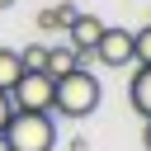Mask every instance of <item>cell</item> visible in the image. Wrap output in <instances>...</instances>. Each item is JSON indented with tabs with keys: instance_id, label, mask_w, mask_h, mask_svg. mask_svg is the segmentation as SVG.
<instances>
[{
	"instance_id": "2",
	"label": "cell",
	"mask_w": 151,
	"mask_h": 151,
	"mask_svg": "<svg viewBox=\"0 0 151 151\" xmlns=\"http://www.w3.org/2000/svg\"><path fill=\"white\" fill-rule=\"evenodd\" d=\"M0 142H5V151H52L57 146V118L33 113V109H14Z\"/></svg>"
},
{
	"instance_id": "3",
	"label": "cell",
	"mask_w": 151,
	"mask_h": 151,
	"mask_svg": "<svg viewBox=\"0 0 151 151\" xmlns=\"http://www.w3.org/2000/svg\"><path fill=\"white\" fill-rule=\"evenodd\" d=\"M52 90H57V76H47V71H24V76L9 85V99H14V109L52 113Z\"/></svg>"
},
{
	"instance_id": "9",
	"label": "cell",
	"mask_w": 151,
	"mask_h": 151,
	"mask_svg": "<svg viewBox=\"0 0 151 151\" xmlns=\"http://www.w3.org/2000/svg\"><path fill=\"white\" fill-rule=\"evenodd\" d=\"M71 66H76V47H71V42H66V47H47V66H42L47 76H66Z\"/></svg>"
},
{
	"instance_id": "12",
	"label": "cell",
	"mask_w": 151,
	"mask_h": 151,
	"mask_svg": "<svg viewBox=\"0 0 151 151\" xmlns=\"http://www.w3.org/2000/svg\"><path fill=\"white\" fill-rule=\"evenodd\" d=\"M9 113H14V99H9V90H0V132H5V123H9Z\"/></svg>"
},
{
	"instance_id": "10",
	"label": "cell",
	"mask_w": 151,
	"mask_h": 151,
	"mask_svg": "<svg viewBox=\"0 0 151 151\" xmlns=\"http://www.w3.org/2000/svg\"><path fill=\"white\" fill-rule=\"evenodd\" d=\"M132 61L137 66H151V24L132 33Z\"/></svg>"
},
{
	"instance_id": "11",
	"label": "cell",
	"mask_w": 151,
	"mask_h": 151,
	"mask_svg": "<svg viewBox=\"0 0 151 151\" xmlns=\"http://www.w3.org/2000/svg\"><path fill=\"white\" fill-rule=\"evenodd\" d=\"M19 61H24V71H42V66H47V42L24 47V52H19Z\"/></svg>"
},
{
	"instance_id": "14",
	"label": "cell",
	"mask_w": 151,
	"mask_h": 151,
	"mask_svg": "<svg viewBox=\"0 0 151 151\" xmlns=\"http://www.w3.org/2000/svg\"><path fill=\"white\" fill-rule=\"evenodd\" d=\"M9 5H14V0H0V14H5V9H9Z\"/></svg>"
},
{
	"instance_id": "5",
	"label": "cell",
	"mask_w": 151,
	"mask_h": 151,
	"mask_svg": "<svg viewBox=\"0 0 151 151\" xmlns=\"http://www.w3.org/2000/svg\"><path fill=\"white\" fill-rule=\"evenodd\" d=\"M99 33H104V19H94V14H76V19L66 24V38H71V47H85V52H94Z\"/></svg>"
},
{
	"instance_id": "15",
	"label": "cell",
	"mask_w": 151,
	"mask_h": 151,
	"mask_svg": "<svg viewBox=\"0 0 151 151\" xmlns=\"http://www.w3.org/2000/svg\"><path fill=\"white\" fill-rule=\"evenodd\" d=\"M146 24H151V19H146Z\"/></svg>"
},
{
	"instance_id": "6",
	"label": "cell",
	"mask_w": 151,
	"mask_h": 151,
	"mask_svg": "<svg viewBox=\"0 0 151 151\" xmlns=\"http://www.w3.org/2000/svg\"><path fill=\"white\" fill-rule=\"evenodd\" d=\"M127 99L142 118H151V66H137L132 80H127Z\"/></svg>"
},
{
	"instance_id": "13",
	"label": "cell",
	"mask_w": 151,
	"mask_h": 151,
	"mask_svg": "<svg viewBox=\"0 0 151 151\" xmlns=\"http://www.w3.org/2000/svg\"><path fill=\"white\" fill-rule=\"evenodd\" d=\"M142 146H146V151H151V118H146V123H142Z\"/></svg>"
},
{
	"instance_id": "7",
	"label": "cell",
	"mask_w": 151,
	"mask_h": 151,
	"mask_svg": "<svg viewBox=\"0 0 151 151\" xmlns=\"http://www.w3.org/2000/svg\"><path fill=\"white\" fill-rule=\"evenodd\" d=\"M19 76H24V61H19V52L0 42V90H9Z\"/></svg>"
},
{
	"instance_id": "4",
	"label": "cell",
	"mask_w": 151,
	"mask_h": 151,
	"mask_svg": "<svg viewBox=\"0 0 151 151\" xmlns=\"http://www.w3.org/2000/svg\"><path fill=\"white\" fill-rule=\"evenodd\" d=\"M94 61H104V66H132V28H109L104 24V33L94 42Z\"/></svg>"
},
{
	"instance_id": "1",
	"label": "cell",
	"mask_w": 151,
	"mask_h": 151,
	"mask_svg": "<svg viewBox=\"0 0 151 151\" xmlns=\"http://www.w3.org/2000/svg\"><path fill=\"white\" fill-rule=\"evenodd\" d=\"M99 99H104V90H99L94 71H90V66H71L66 76H57L52 113H61V118H90V113L99 109Z\"/></svg>"
},
{
	"instance_id": "8",
	"label": "cell",
	"mask_w": 151,
	"mask_h": 151,
	"mask_svg": "<svg viewBox=\"0 0 151 151\" xmlns=\"http://www.w3.org/2000/svg\"><path fill=\"white\" fill-rule=\"evenodd\" d=\"M76 14H80L76 5H57V9H42V14H38V28H42V33H52V28H66Z\"/></svg>"
}]
</instances>
